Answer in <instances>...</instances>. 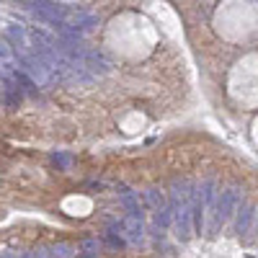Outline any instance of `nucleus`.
<instances>
[{"label":"nucleus","mask_w":258,"mask_h":258,"mask_svg":"<svg viewBox=\"0 0 258 258\" xmlns=\"http://www.w3.org/2000/svg\"><path fill=\"white\" fill-rule=\"evenodd\" d=\"M240 204V186L238 183H232L227 186L225 191L217 194V202H214V217H212V232H217L222 225L230 222V217L235 214V209H238Z\"/></svg>","instance_id":"obj_1"},{"label":"nucleus","mask_w":258,"mask_h":258,"mask_svg":"<svg viewBox=\"0 0 258 258\" xmlns=\"http://www.w3.org/2000/svg\"><path fill=\"white\" fill-rule=\"evenodd\" d=\"M24 8L41 24L49 26H62L64 18H68V8L62 3H47V0H36V3H24Z\"/></svg>","instance_id":"obj_2"},{"label":"nucleus","mask_w":258,"mask_h":258,"mask_svg":"<svg viewBox=\"0 0 258 258\" xmlns=\"http://www.w3.org/2000/svg\"><path fill=\"white\" fill-rule=\"evenodd\" d=\"M168 209H170V214H173V220H176V235H178V240H188L191 235H194L188 202L186 204H176V207H168Z\"/></svg>","instance_id":"obj_3"},{"label":"nucleus","mask_w":258,"mask_h":258,"mask_svg":"<svg viewBox=\"0 0 258 258\" xmlns=\"http://www.w3.org/2000/svg\"><path fill=\"white\" fill-rule=\"evenodd\" d=\"M83 68H85V73H88L91 78H96V75H103V73H109L111 70V62L106 59L98 49H85V54H83Z\"/></svg>","instance_id":"obj_4"},{"label":"nucleus","mask_w":258,"mask_h":258,"mask_svg":"<svg viewBox=\"0 0 258 258\" xmlns=\"http://www.w3.org/2000/svg\"><path fill=\"white\" fill-rule=\"evenodd\" d=\"M121 232L126 235L129 243H142L145 240V225H142V217H132L126 214L121 220Z\"/></svg>","instance_id":"obj_5"},{"label":"nucleus","mask_w":258,"mask_h":258,"mask_svg":"<svg viewBox=\"0 0 258 258\" xmlns=\"http://www.w3.org/2000/svg\"><path fill=\"white\" fill-rule=\"evenodd\" d=\"M253 204H248V202H240L238 204V220H235V232L238 235H245L248 230H250V225H253Z\"/></svg>","instance_id":"obj_6"},{"label":"nucleus","mask_w":258,"mask_h":258,"mask_svg":"<svg viewBox=\"0 0 258 258\" xmlns=\"http://www.w3.org/2000/svg\"><path fill=\"white\" fill-rule=\"evenodd\" d=\"M119 199L124 204V209L132 214V217H142V207H140V199L135 191H129L126 186H119Z\"/></svg>","instance_id":"obj_7"},{"label":"nucleus","mask_w":258,"mask_h":258,"mask_svg":"<svg viewBox=\"0 0 258 258\" xmlns=\"http://www.w3.org/2000/svg\"><path fill=\"white\" fill-rule=\"evenodd\" d=\"M70 24H73L80 34H85V31H91V29L98 24V18H96L93 13H88V11H75V16H73Z\"/></svg>","instance_id":"obj_8"},{"label":"nucleus","mask_w":258,"mask_h":258,"mask_svg":"<svg viewBox=\"0 0 258 258\" xmlns=\"http://www.w3.org/2000/svg\"><path fill=\"white\" fill-rule=\"evenodd\" d=\"M21 98H24V93H21L18 83L13 78H6V106L8 109H16V106L21 103Z\"/></svg>","instance_id":"obj_9"},{"label":"nucleus","mask_w":258,"mask_h":258,"mask_svg":"<svg viewBox=\"0 0 258 258\" xmlns=\"http://www.w3.org/2000/svg\"><path fill=\"white\" fill-rule=\"evenodd\" d=\"M145 199H147V204L153 207L155 212H160V209H165L168 207V202H165V197L158 191V188H147V194H145Z\"/></svg>","instance_id":"obj_10"},{"label":"nucleus","mask_w":258,"mask_h":258,"mask_svg":"<svg viewBox=\"0 0 258 258\" xmlns=\"http://www.w3.org/2000/svg\"><path fill=\"white\" fill-rule=\"evenodd\" d=\"M73 245H68V243H57V245H52V253L49 255H54V258H73Z\"/></svg>","instance_id":"obj_11"},{"label":"nucleus","mask_w":258,"mask_h":258,"mask_svg":"<svg viewBox=\"0 0 258 258\" xmlns=\"http://www.w3.org/2000/svg\"><path fill=\"white\" fill-rule=\"evenodd\" d=\"M52 163H54L59 170H70L73 158H70V155H64V153H52Z\"/></svg>","instance_id":"obj_12"},{"label":"nucleus","mask_w":258,"mask_h":258,"mask_svg":"<svg viewBox=\"0 0 258 258\" xmlns=\"http://www.w3.org/2000/svg\"><path fill=\"white\" fill-rule=\"evenodd\" d=\"M170 220H173V214H170V209L165 207V209H160L158 214H155V225L160 227V230H165L168 225H170Z\"/></svg>","instance_id":"obj_13"},{"label":"nucleus","mask_w":258,"mask_h":258,"mask_svg":"<svg viewBox=\"0 0 258 258\" xmlns=\"http://www.w3.org/2000/svg\"><path fill=\"white\" fill-rule=\"evenodd\" d=\"M80 250H85V253H91V255H98V250H101V243L98 240H83L80 243Z\"/></svg>","instance_id":"obj_14"},{"label":"nucleus","mask_w":258,"mask_h":258,"mask_svg":"<svg viewBox=\"0 0 258 258\" xmlns=\"http://www.w3.org/2000/svg\"><path fill=\"white\" fill-rule=\"evenodd\" d=\"M103 240H106V245H111V248H116V250H119V248H124V238H121V235L106 232V238H103Z\"/></svg>","instance_id":"obj_15"},{"label":"nucleus","mask_w":258,"mask_h":258,"mask_svg":"<svg viewBox=\"0 0 258 258\" xmlns=\"http://www.w3.org/2000/svg\"><path fill=\"white\" fill-rule=\"evenodd\" d=\"M0 258H31V253H13V250H8V253H3Z\"/></svg>","instance_id":"obj_16"},{"label":"nucleus","mask_w":258,"mask_h":258,"mask_svg":"<svg viewBox=\"0 0 258 258\" xmlns=\"http://www.w3.org/2000/svg\"><path fill=\"white\" fill-rule=\"evenodd\" d=\"M83 258H98V255H83Z\"/></svg>","instance_id":"obj_17"},{"label":"nucleus","mask_w":258,"mask_h":258,"mask_svg":"<svg viewBox=\"0 0 258 258\" xmlns=\"http://www.w3.org/2000/svg\"><path fill=\"white\" fill-rule=\"evenodd\" d=\"M255 232H258V225H255Z\"/></svg>","instance_id":"obj_18"}]
</instances>
